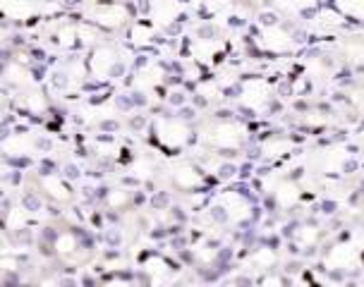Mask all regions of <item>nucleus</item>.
Wrapping results in <instances>:
<instances>
[{"mask_svg":"<svg viewBox=\"0 0 364 287\" xmlns=\"http://www.w3.org/2000/svg\"><path fill=\"white\" fill-rule=\"evenodd\" d=\"M127 127L132 129V132H144V129L149 127V120H146V115H141V113H134V115H129V120H127Z\"/></svg>","mask_w":364,"mask_h":287,"instance_id":"dca6fc26","label":"nucleus"},{"mask_svg":"<svg viewBox=\"0 0 364 287\" xmlns=\"http://www.w3.org/2000/svg\"><path fill=\"white\" fill-rule=\"evenodd\" d=\"M58 173V163L53 158H41V163H38V178H48V175H55Z\"/></svg>","mask_w":364,"mask_h":287,"instance_id":"f3484780","label":"nucleus"},{"mask_svg":"<svg viewBox=\"0 0 364 287\" xmlns=\"http://www.w3.org/2000/svg\"><path fill=\"white\" fill-rule=\"evenodd\" d=\"M8 43L12 45V48H24V45H27V36H24V34H19V31H17V34H12L10 38H8Z\"/></svg>","mask_w":364,"mask_h":287,"instance_id":"4be33fe9","label":"nucleus"},{"mask_svg":"<svg viewBox=\"0 0 364 287\" xmlns=\"http://www.w3.org/2000/svg\"><path fill=\"white\" fill-rule=\"evenodd\" d=\"M10 134H12V127L10 125H3V122H0V144H5L10 139Z\"/></svg>","mask_w":364,"mask_h":287,"instance_id":"b1692460","label":"nucleus"},{"mask_svg":"<svg viewBox=\"0 0 364 287\" xmlns=\"http://www.w3.org/2000/svg\"><path fill=\"white\" fill-rule=\"evenodd\" d=\"M58 237H60V230H55L53 225H46L41 227V234H38V239H46V242H58Z\"/></svg>","mask_w":364,"mask_h":287,"instance_id":"aec40b11","label":"nucleus"},{"mask_svg":"<svg viewBox=\"0 0 364 287\" xmlns=\"http://www.w3.org/2000/svg\"><path fill=\"white\" fill-rule=\"evenodd\" d=\"M171 182L175 189H180L182 194H199L206 187V168L197 166V163L187 161L173 168Z\"/></svg>","mask_w":364,"mask_h":287,"instance_id":"423d86ee","label":"nucleus"},{"mask_svg":"<svg viewBox=\"0 0 364 287\" xmlns=\"http://www.w3.org/2000/svg\"><path fill=\"white\" fill-rule=\"evenodd\" d=\"M341 58L346 60L350 67L362 72L364 70V38L350 36L348 41L341 43Z\"/></svg>","mask_w":364,"mask_h":287,"instance_id":"f8f14e48","label":"nucleus"},{"mask_svg":"<svg viewBox=\"0 0 364 287\" xmlns=\"http://www.w3.org/2000/svg\"><path fill=\"white\" fill-rule=\"evenodd\" d=\"M5 75H8V63H5V60H0V80H3Z\"/></svg>","mask_w":364,"mask_h":287,"instance_id":"a878e982","label":"nucleus"},{"mask_svg":"<svg viewBox=\"0 0 364 287\" xmlns=\"http://www.w3.org/2000/svg\"><path fill=\"white\" fill-rule=\"evenodd\" d=\"M31 132V125H15L12 127V134L15 136H27Z\"/></svg>","mask_w":364,"mask_h":287,"instance_id":"5701e85b","label":"nucleus"},{"mask_svg":"<svg viewBox=\"0 0 364 287\" xmlns=\"http://www.w3.org/2000/svg\"><path fill=\"white\" fill-rule=\"evenodd\" d=\"M103 242H106L108 247H120L122 244V234L118 227H108L106 232H103Z\"/></svg>","mask_w":364,"mask_h":287,"instance_id":"a211bd4d","label":"nucleus"},{"mask_svg":"<svg viewBox=\"0 0 364 287\" xmlns=\"http://www.w3.org/2000/svg\"><path fill=\"white\" fill-rule=\"evenodd\" d=\"M19 206L24 208L27 213L36 215L43 211V201H41V194L34 192V189H29V192H24L22 197H19Z\"/></svg>","mask_w":364,"mask_h":287,"instance_id":"2eb2a0df","label":"nucleus"},{"mask_svg":"<svg viewBox=\"0 0 364 287\" xmlns=\"http://www.w3.org/2000/svg\"><path fill=\"white\" fill-rule=\"evenodd\" d=\"M60 175H63L65 180H70V182H80L84 173L80 170V166H75V163H68V166L63 168Z\"/></svg>","mask_w":364,"mask_h":287,"instance_id":"6ab92c4d","label":"nucleus"},{"mask_svg":"<svg viewBox=\"0 0 364 287\" xmlns=\"http://www.w3.org/2000/svg\"><path fill=\"white\" fill-rule=\"evenodd\" d=\"M269 194L273 197L276 208H283V211H292L302 201V189L295 178H278L276 185L269 189Z\"/></svg>","mask_w":364,"mask_h":287,"instance_id":"0eeeda50","label":"nucleus"},{"mask_svg":"<svg viewBox=\"0 0 364 287\" xmlns=\"http://www.w3.org/2000/svg\"><path fill=\"white\" fill-rule=\"evenodd\" d=\"M357 141H360V146L364 148V129H362V132H360V136H357Z\"/></svg>","mask_w":364,"mask_h":287,"instance_id":"bb28decb","label":"nucleus"},{"mask_svg":"<svg viewBox=\"0 0 364 287\" xmlns=\"http://www.w3.org/2000/svg\"><path fill=\"white\" fill-rule=\"evenodd\" d=\"M259 151H262V158L269 163H281L283 158L295 151V139L285 134H271L259 144Z\"/></svg>","mask_w":364,"mask_h":287,"instance_id":"6e6552de","label":"nucleus"},{"mask_svg":"<svg viewBox=\"0 0 364 287\" xmlns=\"http://www.w3.org/2000/svg\"><path fill=\"white\" fill-rule=\"evenodd\" d=\"M300 45V34L292 31L288 24L273 22V24H259L257 34V48L264 55H290Z\"/></svg>","mask_w":364,"mask_h":287,"instance_id":"7ed1b4c3","label":"nucleus"},{"mask_svg":"<svg viewBox=\"0 0 364 287\" xmlns=\"http://www.w3.org/2000/svg\"><path fill=\"white\" fill-rule=\"evenodd\" d=\"M333 8L341 12L348 22L364 24V0H333Z\"/></svg>","mask_w":364,"mask_h":287,"instance_id":"ddd939ff","label":"nucleus"},{"mask_svg":"<svg viewBox=\"0 0 364 287\" xmlns=\"http://www.w3.org/2000/svg\"><path fill=\"white\" fill-rule=\"evenodd\" d=\"M250 266L255 271H264V273L276 271V266H278V251H276V247L266 244V242L255 247V249L250 251Z\"/></svg>","mask_w":364,"mask_h":287,"instance_id":"9d476101","label":"nucleus"},{"mask_svg":"<svg viewBox=\"0 0 364 287\" xmlns=\"http://www.w3.org/2000/svg\"><path fill=\"white\" fill-rule=\"evenodd\" d=\"M216 204L223 211L228 225H237V227L250 225L257 213L255 201L242 189H225V192H220L216 197Z\"/></svg>","mask_w":364,"mask_h":287,"instance_id":"20e7f679","label":"nucleus"},{"mask_svg":"<svg viewBox=\"0 0 364 287\" xmlns=\"http://www.w3.org/2000/svg\"><path fill=\"white\" fill-rule=\"evenodd\" d=\"M237 103L240 113L245 115H266L278 108L271 82L264 80V77H247V80L240 82Z\"/></svg>","mask_w":364,"mask_h":287,"instance_id":"f03ea898","label":"nucleus"},{"mask_svg":"<svg viewBox=\"0 0 364 287\" xmlns=\"http://www.w3.org/2000/svg\"><path fill=\"white\" fill-rule=\"evenodd\" d=\"M316 170H321L323 175H350L360 168V163L346 146H326L321 151H316Z\"/></svg>","mask_w":364,"mask_h":287,"instance_id":"39448f33","label":"nucleus"},{"mask_svg":"<svg viewBox=\"0 0 364 287\" xmlns=\"http://www.w3.org/2000/svg\"><path fill=\"white\" fill-rule=\"evenodd\" d=\"M34 148H36V151H41V153H50L53 141H50V136L41 134V136H36V139H34Z\"/></svg>","mask_w":364,"mask_h":287,"instance_id":"412c9836","label":"nucleus"},{"mask_svg":"<svg viewBox=\"0 0 364 287\" xmlns=\"http://www.w3.org/2000/svg\"><path fill=\"white\" fill-rule=\"evenodd\" d=\"M348 19L338 12L333 5H328V8H316L314 10V15L309 17V24H311V29L316 31V34H321V36H328V34H336L338 29L346 24Z\"/></svg>","mask_w":364,"mask_h":287,"instance_id":"1a4fd4ad","label":"nucleus"},{"mask_svg":"<svg viewBox=\"0 0 364 287\" xmlns=\"http://www.w3.org/2000/svg\"><path fill=\"white\" fill-rule=\"evenodd\" d=\"M70 87H73V77L65 67H58L50 72V89L53 91H60V94H68Z\"/></svg>","mask_w":364,"mask_h":287,"instance_id":"4468645a","label":"nucleus"},{"mask_svg":"<svg viewBox=\"0 0 364 287\" xmlns=\"http://www.w3.org/2000/svg\"><path fill=\"white\" fill-rule=\"evenodd\" d=\"M276 12L285 17H311L318 8V0H276Z\"/></svg>","mask_w":364,"mask_h":287,"instance_id":"9b49d317","label":"nucleus"},{"mask_svg":"<svg viewBox=\"0 0 364 287\" xmlns=\"http://www.w3.org/2000/svg\"><path fill=\"white\" fill-rule=\"evenodd\" d=\"M247 136H250V129H247L242 120H237L232 115V117H216L213 122H209L199 132V141L220 156H232L245 146Z\"/></svg>","mask_w":364,"mask_h":287,"instance_id":"f257e3e1","label":"nucleus"},{"mask_svg":"<svg viewBox=\"0 0 364 287\" xmlns=\"http://www.w3.org/2000/svg\"><path fill=\"white\" fill-rule=\"evenodd\" d=\"M17 113H5V117H0V122H3V125H10V127H15V120H17Z\"/></svg>","mask_w":364,"mask_h":287,"instance_id":"393cba45","label":"nucleus"}]
</instances>
